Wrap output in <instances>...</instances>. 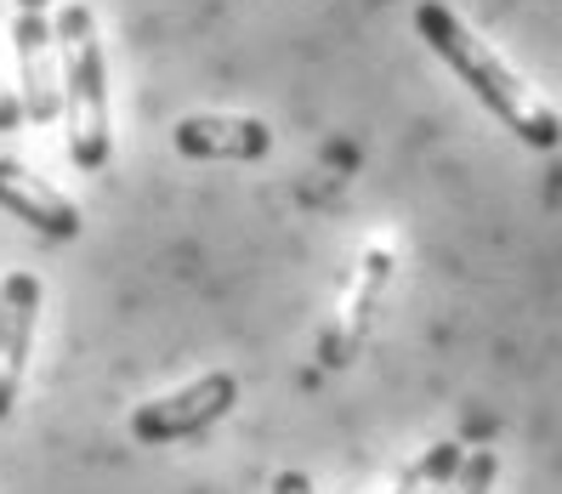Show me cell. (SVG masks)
Segmentation results:
<instances>
[{"label": "cell", "mask_w": 562, "mask_h": 494, "mask_svg": "<svg viewBox=\"0 0 562 494\" xmlns=\"http://www.w3.org/2000/svg\"><path fill=\"white\" fill-rule=\"evenodd\" d=\"M23 125V103H18V86L0 80V131H18Z\"/></svg>", "instance_id": "11"}, {"label": "cell", "mask_w": 562, "mask_h": 494, "mask_svg": "<svg viewBox=\"0 0 562 494\" xmlns=\"http://www.w3.org/2000/svg\"><path fill=\"white\" fill-rule=\"evenodd\" d=\"M52 0H18L12 46H18V80L46 86L57 75V35H52Z\"/></svg>", "instance_id": "8"}, {"label": "cell", "mask_w": 562, "mask_h": 494, "mask_svg": "<svg viewBox=\"0 0 562 494\" xmlns=\"http://www.w3.org/2000/svg\"><path fill=\"white\" fill-rule=\"evenodd\" d=\"M0 211H12L18 222H29L46 239H80V205L63 200V193L35 177L23 159H0Z\"/></svg>", "instance_id": "7"}, {"label": "cell", "mask_w": 562, "mask_h": 494, "mask_svg": "<svg viewBox=\"0 0 562 494\" xmlns=\"http://www.w3.org/2000/svg\"><path fill=\"white\" fill-rule=\"evenodd\" d=\"M415 29H420V41L460 75V86H472V97L512 131L517 143L540 148V154H551L562 143V120L551 114V103H540L535 86H522V75L512 69V63L494 52L488 41H477L472 29L443 7V0H420V7H415Z\"/></svg>", "instance_id": "1"}, {"label": "cell", "mask_w": 562, "mask_h": 494, "mask_svg": "<svg viewBox=\"0 0 562 494\" xmlns=\"http://www.w3.org/2000/svg\"><path fill=\"white\" fill-rule=\"evenodd\" d=\"M460 460H467V449H460V444H432L420 460H409V467H404V478L392 483V494H443L449 478L460 472Z\"/></svg>", "instance_id": "9"}, {"label": "cell", "mask_w": 562, "mask_h": 494, "mask_svg": "<svg viewBox=\"0 0 562 494\" xmlns=\"http://www.w3.org/2000/svg\"><path fill=\"white\" fill-rule=\"evenodd\" d=\"M239 404V375H227V370H211L200 381H188L182 392H171V398H154L143 404L137 415H131V438L137 444H188V438H200L211 433V426Z\"/></svg>", "instance_id": "3"}, {"label": "cell", "mask_w": 562, "mask_h": 494, "mask_svg": "<svg viewBox=\"0 0 562 494\" xmlns=\"http://www.w3.org/2000/svg\"><path fill=\"white\" fill-rule=\"evenodd\" d=\"M52 35H57V69H63V137H69V159L80 171H103L114 154V131H109V63H103L91 7L69 0L57 12Z\"/></svg>", "instance_id": "2"}, {"label": "cell", "mask_w": 562, "mask_h": 494, "mask_svg": "<svg viewBox=\"0 0 562 494\" xmlns=\"http://www.w3.org/2000/svg\"><path fill=\"white\" fill-rule=\"evenodd\" d=\"M494 478H501V454L494 449H467L460 472L449 478L443 494H494Z\"/></svg>", "instance_id": "10"}, {"label": "cell", "mask_w": 562, "mask_h": 494, "mask_svg": "<svg viewBox=\"0 0 562 494\" xmlns=\"http://www.w3.org/2000/svg\"><path fill=\"white\" fill-rule=\"evenodd\" d=\"M273 494H313V478L307 472H279L273 478Z\"/></svg>", "instance_id": "12"}, {"label": "cell", "mask_w": 562, "mask_h": 494, "mask_svg": "<svg viewBox=\"0 0 562 494\" xmlns=\"http://www.w3.org/2000/svg\"><path fill=\"white\" fill-rule=\"evenodd\" d=\"M386 284H392V250H386V245H370V250H363V261H358V273H352V284H347V295H341L336 318H329V329H324L318 358H324L329 370L352 364L358 347L370 341V324H375V313H381Z\"/></svg>", "instance_id": "4"}, {"label": "cell", "mask_w": 562, "mask_h": 494, "mask_svg": "<svg viewBox=\"0 0 562 494\" xmlns=\"http://www.w3.org/2000/svg\"><path fill=\"white\" fill-rule=\"evenodd\" d=\"M177 154L182 159H234L256 165L273 154V125L250 114H188L177 125Z\"/></svg>", "instance_id": "6"}, {"label": "cell", "mask_w": 562, "mask_h": 494, "mask_svg": "<svg viewBox=\"0 0 562 494\" xmlns=\"http://www.w3.org/2000/svg\"><path fill=\"white\" fill-rule=\"evenodd\" d=\"M35 324H41V279L18 268V273L0 279V420L18 409L29 347H35Z\"/></svg>", "instance_id": "5"}]
</instances>
